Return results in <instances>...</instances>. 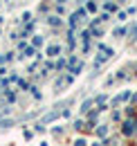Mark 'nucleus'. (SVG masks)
Wrapping results in <instances>:
<instances>
[{
	"instance_id": "nucleus-1",
	"label": "nucleus",
	"mask_w": 137,
	"mask_h": 146,
	"mask_svg": "<svg viewBox=\"0 0 137 146\" xmlns=\"http://www.w3.org/2000/svg\"><path fill=\"white\" fill-rule=\"evenodd\" d=\"M112 56V50H108V47H99V56H97V61H94V65H101L106 58H110Z\"/></svg>"
},
{
	"instance_id": "nucleus-2",
	"label": "nucleus",
	"mask_w": 137,
	"mask_h": 146,
	"mask_svg": "<svg viewBox=\"0 0 137 146\" xmlns=\"http://www.w3.org/2000/svg\"><path fill=\"white\" fill-rule=\"evenodd\" d=\"M135 130H137V121H135V119H128L126 126H124V133H126V135H133Z\"/></svg>"
},
{
	"instance_id": "nucleus-3",
	"label": "nucleus",
	"mask_w": 137,
	"mask_h": 146,
	"mask_svg": "<svg viewBox=\"0 0 137 146\" xmlns=\"http://www.w3.org/2000/svg\"><path fill=\"white\" fill-rule=\"evenodd\" d=\"M79 70H81V61H79V58H70V72L76 74Z\"/></svg>"
},
{
	"instance_id": "nucleus-4",
	"label": "nucleus",
	"mask_w": 137,
	"mask_h": 146,
	"mask_svg": "<svg viewBox=\"0 0 137 146\" xmlns=\"http://www.w3.org/2000/svg\"><path fill=\"white\" fill-rule=\"evenodd\" d=\"M47 54L50 56H59L61 54V47H59V45H50V47H47Z\"/></svg>"
},
{
	"instance_id": "nucleus-5",
	"label": "nucleus",
	"mask_w": 137,
	"mask_h": 146,
	"mask_svg": "<svg viewBox=\"0 0 137 146\" xmlns=\"http://www.w3.org/2000/svg\"><path fill=\"white\" fill-rule=\"evenodd\" d=\"M128 34H130V38H137V23L130 27V32H128Z\"/></svg>"
},
{
	"instance_id": "nucleus-6",
	"label": "nucleus",
	"mask_w": 137,
	"mask_h": 146,
	"mask_svg": "<svg viewBox=\"0 0 137 146\" xmlns=\"http://www.w3.org/2000/svg\"><path fill=\"white\" fill-rule=\"evenodd\" d=\"M97 133H99V135H101V137H103V135L108 133V128H106V126H101V128H99V130H97Z\"/></svg>"
},
{
	"instance_id": "nucleus-7",
	"label": "nucleus",
	"mask_w": 137,
	"mask_h": 146,
	"mask_svg": "<svg viewBox=\"0 0 137 146\" xmlns=\"http://www.w3.org/2000/svg\"><path fill=\"white\" fill-rule=\"evenodd\" d=\"M74 146H86V142H83V139H76V142H74Z\"/></svg>"
}]
</instances>
